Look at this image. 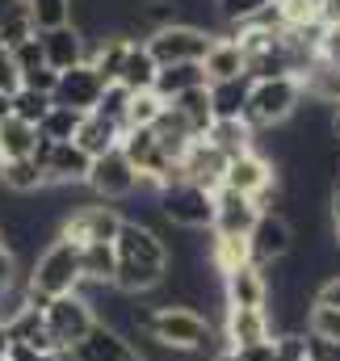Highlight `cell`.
Wrapping results in <instances>:
<instances>
[{
    "mask_svg": "<svg viewBox=\"0 0 340 361\" xmlns=\"http://www.w3.org/2000/svg\"><path fill=\"white\" fill-rule=\"evenodd\" d=\"M114 248H118V290H126L135 298H147L152 290H160L169 281L172 252L152 227L126 223L122 235L114 240Z\"/></svg>",
    "mask_w": 340,
    "mask_h": 361,
    "instance_id": "obj_1",
    "label": "cell"
},
{
    "mask_svg": "<svg viewBox=\"0 0 340 361\" xmlns=\"http://www.w3.org/2000/svg\"><path fill=\"white\" fill-rule=\"evenodd\" d=\"M156 345L164 349H181V353H206L214 345V328L202 311L193 307H152L147 315V328H143Z\"/></svg>",
    "mask_w": 340,
    "mask_h": 361,
    "instance_id": "obj_2",
    "label": "cell"
},
{
    "mask_svg": "<svg viewBox=\"0 0 340 361\" xmlns=\"http://www.w3.org/2000/svg\"><path fill=\"white\" fill-rule=\"evenodd\" d=\"M85 281V269H80V244H72L68 235L51 240L34 265H30V290L42 294V298H63V294H76Z\"/></svg>",
    "mask_w": 340,
    "mask_h": 361,
    "instance_id": "obj_3",
    "label": "cell"
},
{
    "mask_svg": "<svg viewBox=\"0 0 340 361\" xmlns=\"http://www.w3.org/2000/svg\"><path fill=\"white\" fill-rule=\"evenodd\" d=\"M303 80L298 76H273V80H253V97H248V109H244V122L253 130H269V126H281L298 114V101H303Z\"/></svg>",
    "mask_w": 340,
    "mask_h": 361,
    "instance_id": "obj_4",
    "label": "cell"
},
{
    "mask_svg": "<svg viewBox=\"0 0 340 361\" xmlns=\"http://www.w3.org/2000/svg\"><path fill=\"white\" fill-rule=\"evenodd\" d=\"M160 210L172 227H189V231H210L214 227V193L193 185V180H176L160 189Z\"/></svg>",
    "mask_w": 340,
    "mask_h": 361,
    "instance_id": "obj_5",
    "label": "cell"
},
{
    "mask_svg": "<svg viewBox=\"0 0 340 361\" xmlns=\"http://www.w3.org/2000/svg\"><path fill=\"white\" fill-rule=\"evenodd\" d=\"M214 47V34L206 30H193V25H169V30H156L147 38V51L160 68L169 63H202Z\"/></svg>",
    "mask_w": 340,
    "mask_h": 361,
    "instance_id": "obj_6",
    "label": "cell"
},
{
    "mask_svg": "<svg viewBox=\"0 0 340 361\" xmlns=\"http://www.w3.org/2000/svg\"><path fill=\"white\" fill-rule=\"evenodd\" d=\"M122 227H126V219H122V210L118 206H105V202H88L80 210H72L68 219H63V231L59 235H68L72 244H114L118 235H122Z\"/></svg>",
    "mask_w": 340,
    "mask_h": 361,
    "instance_id": "obj_7",
    "label": "cell"
},
{
    "mask_svg": "<svg viewBox=\"0 0 340 361\" xmlns=\"http://www.w3.org/2000/svg\"><path fill=\"white\" fill-rule=\"evenodd\" d=\"M47 315V328L59 345V353H72L80 341H88V332L97 328V315L80 294H63V298H51V307L42 311Z\"/></svg>",
    "mask_w": 340,
    "mask_h": 361,
    "instance_id": "obj_8",
    "label": "cell"
},
{
    "mask_svg": "<svg viewBox=\"0 0 340 361\" xmlns=\"http://www.w3.org/2000/svg\"><path fill=\"white\" fill-rule=\"evenodd\" d=\"M88 189L101 197V202H118V197H130L139 189V169L130 164V156L122 147L105 152L92 160V173H88Z\"/></svg>",
    "mask_w": 340,
    "mask_h": 361,
    "instance_id": "obj_9",
    "label": "cell"
},
{
    "mask_svg": "<svg viewBox=\"0 0 340 361\" xmlns=\"http://www.w3.org/2000/svg\"><path fill=\"white\" fill-rule=\"evenodd\" d=\"M298 248V235H294V223L286 219V214H260L256 219V227L248 231V252H253V265H273V261H281V257H290Z\"/></svg>",
    "mask_w": 340,
    "mask_h": 361,
    "instance_id": "obj_10",
    "label": "cell"
},
{
    "mask_svg": "<svg viewBox=\"0 0 340 361\" xmlns=\"http://www.w3.org/2000/svg\"><path fill=\"white\" fill-rule=\"evenodd\" d=\"M109 89L101 80V72L92 63H80L72 72H59V89H55V105H68V109H80V114H92L101 105V92Z\"/></svg>",
    "mask_w": 340,
    "mask_h": 361,
    "instance_id": "obj_11",
    "label": "cell"
},
{
    "mask_svg": "<svg viewBox=\"0 0 340 361\" xmlns=\"http://www.w3.org/2000/svg\"><path fill=\"white\" fill-rule=\"evenodd\" d=\"M223 341L227 349H253L273 341V324H269V311L265 307H227V324H223Z\"/></svg>",
    "mask_w": 340,
    "mask_h": 361,
    "instance_id": "obj_12",
    "label": "cell"
},
{
    "mask_svg": "<svg viewBox=\"0 0 340 361\" xmlns=\"http://www.w3.org/2000/svg\"><path fill=\"white\" fill-rule=\"evenodd\" d=\"M38 38H42V51H47V68L72 72V68L88 63V38L72 21L68 25H55V30H38Z\"/></svg>",
    "mask_w": 340,
    "mask_h": 361,
    "instance_id": "obj_13",
    "label": "cell"
},
{
    "mask_svg": "<svg viewBox=\"0 0 340 361\" xmlns=\"http://www.w3.org/2000/svg\"><path fill=\"white\" fill-rule=\"evenodd\" d=\"M256 219H260V206L253 197H244L227 185L214 193V227H210L214 235H248L256 227Z\"/></svg>",
    "mask_w": 340,
    "mask_h": 361,
    "instance_id": "obj_14",
    "label": "cell"
},
{
    "mask_svg": "<svg viewBox=\"0 0 340 361\" xmlns=\"http://www.w3.org/2000/svg\"><path fill=\"white\" fill-rule=\"evenodd\" d=\"M223 185L256 202V197H265V193L277 185V169H273L265 156H256V152H244V156H236V160L227 164V177H223Z\"/></svg>",
    "mask_w": 340,
    "mask_h": 361,
    "instance_id": "obj_15",
    "label": "cell"
},
{
    "mask_svg": "<svg viewBox=\"0 0 340 361\" xmlns=\"http://www.w3.org/2000/svg\"><path fill=\"white\" fill-rule=\"evenodd\" d=\"M227 156L214 147V143H206V139H193V147L185 152V160H181V177L193 180V185H202V189H210V193H219L223 189V177H227Z\"/></svg>",
    "mask_w": 340,
    "mask_h": 361,
    "instance_id": "obj_16",
    "label": "cell"
},
{
    "mask_svg": "<svg viewBox=\"0 0 340 361\" xmlns=\"http://www.w3.org/2000/svg\"><path fill=\"white\" fill-rule=\"evenodd\" d=\"M47 169V180L51 185H88V173H92V156L72 139V143H55L51 156L42 160Z\"/></svg>",
    "mask_w": 340,
    "mask_h": 361,
    "instance_id": "obj_17",
    "label": "cell"
},
{
    "mask_svg": "<svg viewBox=\"0 0 340 361\" xmlns=\"http://www.w3.org/2000/svg\"><path fill=\"white\" fill-rule=\"evenodd\" d=\"M72 357L76 361H143V353H139L122 332L97 324V328L88 332V341H80V345L72 349Z\"/></svg>",
    "mask_w": 340,
    "mask_h": 361,
    "instance_id": "obj_18",
    "label": "cell"
},
{
    "mask_svg": "<svg viewBox=\"0 0 340 361\" xmlns=\"http://www.w3.org/2000/svg\"><path fill=\"white\" fill-rule=\"evenodd\" d=\"M223 298L227 307H265L269 302V277L260 265H240L223 273Z\"/></svg>",
    "mask_w": 340,
    "mask_h": 361,
    "instance_id": "obj_19",
    "label": "cell"
},
{
    "mask_svg": "<svg viewBox=\"0 0 340 361\" xmlns=\"http://www.w3.org/2000/svg\"><path fill=\"white\" fill-rule=\"evenodd\" d=\"M202 68H206V76H210V85L214 80H236V76H248V55H244V47H240V38H214V47H210V55L202 59Z\"/></svg>",
    "mask_w": 340,
    "mask_h": 361,
    "instance_id": "obj_20",
    "label": "cell"
},
{
    "mask_svg": "<svg viewBox=\"0 0 340 361\" xmlns=\"http://www.w3.org/2000/svg\"><path fill=\"white\" fill-rule=\"evenodd\" d=\"M8 336H13V345H25V349H34V353H59V345H55V336H51V328H47V315H42L38 307H25V311L8 324Z\"/></svg>",
    "mask_w": 340,
    "mask_h": 361,
    "instance_id": "obj_21",
    "label": "cell"
},
{
    "mask_svg": "<svg viewBox=\"0 0 340 361\" xmlns=\"http://www.w3.org/2000/svg\"><path fill=\"white\" fill-rule=\"evenodd\" d=\"M210 85V76H206V68L202 63H169V68H160V76H156V97L169 105L176 101L181 92H193V89H206Z\"/></svg>",
    "mask_w": 340,
    "mask_h": 361,
    "instance_id": "obj_22",
    "label": "cell"
},
{
    "mask_svg": "<svg viewBox=\"0 0 340 361\" xmlns=\"http://www.w3.org/2000/svg\"><path fill=\"white\" fill-rule=\"evenodd\" d=\"M206 143H214L227 160H236V156H244V152H253V139H256V130L244 122V118H219L206 135H202Z\"/></svg>",
    "mask_w": 340,
    "mask_h": 361,
    "instance_id": "obj_23",
    "label": "cell"
},
{
    "mask_svg": "<svg viewBox=\"0 0 340 361\" xmlns=\"http://www.w3.org/2000/svg\"><path fill=\"white\" fill-rule=\"evenodd\" d=\"M156 76H160V63L152 59L147 42H130V51H126V63H122V76H118V85H126L130 92H152V89H156Z\"/></svg>",
    "mask_w": 340,
    "mask_h": 361,
    "instance_id": "obj_24",
    "label": "cell"
},
{
    "mask_svg": "<svg viewBox=\"0 0 340 361\" xmlns=\"http://www.w3.org/2000/svg\"><path fill=\"white\" fill-rule=\"evenodd\" d=\"M248 97H253V80H248V76L214 80V85H210V109H214V122H219V118H244Z\"/></svg>",
    "mask_w": 340,
    "mask_h": 361,
    "instance_id": "obj_25",
    "label": "cell"
},
{
    "mask_svg": "<svg viewBox=\"0 0 340 361\" xmlns=\"http://www.w3.org/2000/svg\"><path fill=\"white\" fill-rule=\"evenodd\" d=\"M0 185H4L8 193H17V197H30V193H42L51 180H47L42 164H38L34 156H25V160H8V164H0Z\"/></svg>",
    "mask_w": 340,
    "mask_h": 361,
    "instance_id": "obj_26",
    "label": "cell"
},
{
    "mask_svg": "<svg viewBox=\"0 0 340 361\" xmlns=\"http://www.w3.org/2000/svg\"><path fill=\"white\" fill-rule=\"evenodd\" d=\"M122 126L118 122H109V118H101V114H88L85 126H80V135H76V143L85 147L88 156L97 160V156H105V152H114V147H122Z\"/></svg>",
    "mask_w": 340,
    "mask_h": 361,
    "instance_id": "obj_27",
    "label": "cell"
},
{
    "mask_svg": "<svg viewBox=\"0 0 340 361\" xmlns=\"http://www.w3.org/2000/svg\"><path fill=\"white\" fill-rule=\"evenodd\" d=\"M34 147H38V126H30L21 118H4L0 122V164L25 160V156H34Z\"/></svg>",
    "mask_w": 340,
    "mask_h": 361,
    "instance_id": "obj_28",
    "label": "cell"
},
{
    "mask_svg": "<svg viewBox=\"0 0 340 361\" xmlns=\"http://www.w3.org/2000/svg\"><path fill=\"white\" fill-rule=\"evenodd\" d=\"M80 269H85V281H92V286H118V248L114 244H85Z\"/></svg>",
    "mask_w": 340,
    "mask_h": 361,
    "instance_id": "obj_29",
    "label": "cell"
},
{
    "mask_svg": "<svg viewBox=\"0 0 340 361\" xmlns=\"http://www.w3.org/2000/svg\"><path fill=\"white\" fill-rule=\"evenodd\" d=\"M214 235V231H210ZM210 265L219 273H231L240 265H253V252H248V235H214L210 240Z\"/></svg>",
    "mask_w": 340,
    "mask_h": 361,
    "instance_id": "obj_30",
    "label": "cell"
},
{
    "mask_svg": "<svg viewBox=\"0 0 340 361\" xmlns=\"http://www.w3.org/2000/svg\"><path fill=\"white\" fill-rule=\"evenodd\" d=\"M85 118H88V114H80V109L51 105V114H47V118H42V126H38V135H42V139H55V143H72V139L80 135Z\"/></svg>",
    "mask_w": 340,
    "mask_h": 361,
    "instance_id": "obj_31",
    "label": "cell"
},
{
    "mask_svg": "<svg viewBox=\"0 0 340 361\" xmlns=\"http://www.w3.org/2000/svg\"><path fill=\"white\" fill-rule=\"evenodd\" d=\"M172 109H181L185 118H189V126L198 130V139L214 126V109H210V85L206 89H193V92H181L176 101H169Z\"/></svg>",
    "mask_w": 340,
    "mask_h": 361,
    "instance_id": "obj_32",
    "label": "cell"
},
{
    "mask_svg": "<svg viewBox=\"0 0 340 361\" xmlns=\"http://www.w3.org/2000/svg\"><path fill=\"white\" fill-rule=\"evenodd\" d=\"M38 34V21H34V13H30V0L21 4V8H13L4 21H0V42L13 51V47H21L25 38H34Z\"/></svg>",
    "mask_w": 340,
    "mask_h": 361,
    "instance_id": "obj_33",
    "label": "cell"
},
{
    "mask_svg": "<svg viewBox=\"0 0 340 361\" xmlns=\"http://www.w3.org/2000/svg\"><path fill=\"white\" fill-rule=\"evenodd\" d=\"M51 105H55V97H47V92H34V89L13 92V118H21L30 126H42V118L51 114Z\"/></svg>",
    "mask_w": 340,
    "mask_h": 361,
    "instance_id": "obj_34",
    "label": "cell"
},
{
    "mask_svg": "<svg viewBox=\"0 0 340 361\" xmlns=\"http://www.w3.org/2000/svg\"><path fill=\"white\" fill-rule=\"evenodd\" d=\"M130 97H135V92L126 89V85H109V89L101 92V105H97L92 114H101V118H109V122H118V126L126 130V114H130Z\"/></svg>",
    "mask_w": 340,
    "mask_h": 361,
    "instance_id": "obj_35",
    "label": "cell"
},
{
    "mask_svg": "<svg viewBox=\"0 0 340 361\" xmlns=\"http://www.w3.org/2000/svg\"><path fill=\"white\" fill-rule=\"evenodd\" d=\"M160 114H164V101L156 92H135L130 97V114H126V130L130 126H156Z\"/></svg>",
    "mask_w": 340,
    "mask_h": 361,
    "instance_id": "obj_36",
    "label": "cell"
},
{
    "mask_svg": "<svg viewBox=\"0 0 340 361\" xmlns=\"http://www.w3.org/2000/svg\"><path fill=\"white\" fill-rule=\"evenodd\" d=\"M307 336H320V341H332L340 345V311L332 307H311V324H307Z\"/></svg>",
    "mask_w": 340,
    "mask_h": 361,
    "instance_id": "obj_37",
    "label": "cell"
},
{
    "mask_svg": "<svg viewBox=\"0 0 340 361\" xmlns=\"http://www.w3.org/2000/svg\"><path fill=\"white\" fill-rule=\"evenodd\" d=\"M214 4H219L227 25H244V21H253L256 13H265L273 0H214Z\"/></svg>",
    "mask_w": 340,
    "mask_h": 361,
    "instance_id": "obj_38",
    "label": "cell"
},
{
    "mask_svg": "<svg viewBox=\"0 0 340 361\" xmlns=\"http://www.w3.org/2000/svg\"><path fill=\"white\" fill-rule=\"evenodd\" d=\"M8 55H13V63H17L21 72H34V68H47V51H42V38H38V34H34V38H25L21 47H13Z\"/></svg>",
    "mask_w": 340,
    "mask_h": 361,
    "instance_id": "obj_39",
    "label": "cell"
},
{
    "mask_svg": "<svg viewBox=\"0 0 340 361\" xmlns=\"http://www.w3.org/2000/svg\"><path fill=\"white\" fill-rule=\"evenodd\" d=\"M21 89H34V92L55 97V89H59V72H55V68H34V72H21Z\"/></svg>",
    "mask_w": 340,
    "mask_h": 361,
    "instance_id": "obj_40",
    "label": "cell"
},
{
    "mask_svg": "<svg viewBox=\"0 0 340 361\" xmlns=\"http://www.w3.org/2000/svg\"><path fill=\"white\" fill-rule=\"evenodd\" d=\"M320 63L340 72V21H332L324 30V38H320Z\"/></svg>",
    "mask_w": 340,
    "mask_h": 361,
    "instance_id": "obj_41",
    "label": "cell"
},
{
    "mask_svg": "<svg viewBox=\"0 0 340 361\" xmlns=\"http://www.w3.org/2000/svg\"><path fill=\"white\" fill-rule=\"evenodd\" d=\"M273 361H307V336H277Z\"/></svg>",
    "mask_w": 340,
    "mask_h": 361,
    "instance_id": "obj_42",
    "label": "cell"
},
{
    "mask_svg": "<svg viewBox=\"0 0 340 361\" xmlns=\"http://www.w3.org/2000/svg\"><path fill=\"white\" fill-rule=\"evenodd\" d=\"M21 277H25V269H21V261H17V257H13V252H8V248L0 244V294H4L8 286H17Z\"/></svg>",
    "mask_w": 340,
    "mask_h": 361,
    "instance_id": "obj_43",
    "label": "cell"
},
{
    "mask_svg": "<svg viewBox=\"0 0 340 361\" xmlns=\"http://www.w3.org/2000/svg\"><path fill=\"white\" fill-rule=\"evenodd\" d=\"M21 89V68L13 63L8 47H0V92H17Z\"/></svg>",
    "mask_w": 340,
    "mask_h": 361,
    "instance_id": "obj_44",
    "label": "cell"
},
{
    "mask_svg": "<svg viewBox=\"0 0 340 361\" xmlns=\"http://www.w3.org/2000/svg\"><path fill=\"white\" fill-rule=\"evenodd\" d=\"M315 302H320V307H332V311H340V273H332L328 281H320Z\"/></svg>",
    "mask_w": 340,
    "mask_h": 361,
    "instance_id": "obj_45",
    "label": "cell"
},
{
    "mask_svg": "<svg viewBox=\"0 0 340 361\" xmlns=\"http://www.w3.org/2000/svg\"><path fill=\"white\" fill-rule=\"evenodd\" d=\"M8 361H63V353H34L25 345H13L8 349Z\"/></svg>",
    "mask_w": 340,
    "mask_h": 361,
    "instance_id": "obj_46",
    "label": "cell"
},
{
    "mask_svg": "<svg viewBox=\"0 0 340 361\" xmlns=\"http://www.w3.org/2000/svg\"><path fill=\"white\" fill-rule=\"evenodd\" d=\"M324 21H340V0H324Z\"/></svg>",
    "mask_w": 340,
    "mask_h": 361,
    "instance_id": "obj_47",
    "label": "cell"
},
{
    "mask_svg": "<svg viewBox=\"0 0 340 361\" xmlns=\"http://www.w3.org/2000/svg\"><path fill=\"white\" fill-rule=\"evenodd\" d=\"M8 349H13V336H8V328L0 324V361H8Z\"/></svg>",
    "mask_w": 340,
    "mask_h": 361,
    "instance_id": "obj_48",
    "label": "cell"
},
{
    "mask_svg": "<svg viewBox=\"0 0 340 361\" xmlns=\"http://www.w3.org/2000/svg\"><path fill=\"white\" fill-rule=\"evenodd\" d=\"M13 118V92H0V122Z\"/></svg>",
    "mask_w": 340,
    "mask_h": 361,
    "instance_id": "obj_49",
    "label": "cell"
},
{
    "mask_svg": "<svg viewBox=\"0 0 340 361\" xmlns=\"http://www.w3.org/2000/svg\"><path fill=\"white\" fill-rule=\"evenodd\" d=\"M21 4H25V0H0V21H4L13 8H21Z\"/></svg>",
    "mask_w": 340,
    "mask_h": 361,
    "instance_id": "obj_50",
    "label": "cell"
},
{
    "mask_svg": "<svg viewBox=\"0 0 340 361\" xmlns=\"http://www.w3.org/2000/svg\"><path fill=\"white\" fill-rule=\"evenodd\" d=\"M332 139L340 143V101L332 105Z\"/></svg>",
    "mask_w": 340,
    "mask_h": 361,
    "instance_id": "obj_51",
    "label": "cell"
},
{
    "mask_svg": "<svg viewBox=\"0 0 340 361\" xmlns=\"http://www.w3.org/2000/svg\"><path fill=\"white\" fill-rule=\"evenodd\" d=\"M214 361H240V353H231V349H223V353H219Z\"/></svg>",
    "mask_w": 340,
    "mask_h": 361,
    "instance_id": "obj_52",
    "label": "cell"
},
{
    "mask_svg": "<svg viewBox=\"0 0 340 361\" xmlns=\"http://www.w3.org/2000/svg\"><path fill=\"white\" fill-rule=\"evenodd\" d=\"M63 361H76V357H72V353H63Z\"/></svg>",
    "mask_w": 340,
    "mask_h": 361,
    "instance_id": "obj_53",
    "label": "cell"
},
{
    "mask_svg": "<svg viewBox=\"0 0 340 361\" xmlns=\"http://www.w3.org/2000/svg\"><path fill=\"white\" fill-rule=\"evenodd\" d=\"M315 4H324V0H315Z\"/></svg>",
    "mask_w": 340,
    "mask_h": 361,
    "instance_id": "obj_54",
    "label": "cell"
},
{
    "mask_svg": "<svg viewBox=\"0 0 340 361\" xmlns=\"http://www.w3.org/2000/svg\"><path fill=\"white\" fill-rule=\"evenodd\" d=\"M0 244H4V235H0Z\"/></svg>",
    "mask_w": 340,
    "mask_h": 361,
    "instance_id": "obj_55",
    "label": "cell"
}]
</instances>
